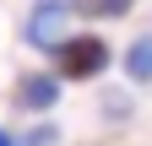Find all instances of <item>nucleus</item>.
<instances>
[{
	"label": "nucleus",
	"mask_w": 152,
	"mask_h": 146,
	"mask_svg": "<svg viewBox=\"0 0 152 146\" xmlns=\"http://www.w3.org/2000/svg\"><path fill=\"white\" fill-rule=\"evenodd\" d=\"M49 54H54V76H60V81H87V76H98V70L109 65V43L98 38V33L60 38Z\"/></svg>",
	"instance_id": "1"
},
{
	"label": "nucleus",
	"mask_w": 152,
	"mask_h": 146,
	"mask_svg": "<svg viewBox=\"0 0 152 146\" xmlns=\"http://www.w3.org/2000/svg\"><path fill=\"white\" fill-rule=\"evenodd\" d=\"M0 146H16V135H11V130H0Z\"/></svg>",
	"instance_id": "7"
},
{
	"label": "nucleus",
	"mask_w": 152,
	"mask_h": 146,
	"mask_svg": "<svg viewBox=\"0 0 152 146\" xmlns=\"http://www.w3.org/2000/svg\"><path fill=\"white\" fill-rule=\"evenodd\" d=\"M125 70H130V81H152V33L130 43V54H125Z\"/></svg>",
	"instance_id": "4"
},
{
	"label": "nucleus",
	"mask_w": 152,
	"mask_h": 146,
	"mask_svg": "<svg viewBox=\"0 0 152 146\" xmlns=\"http://www.w3.org/2000/svg\"><path fill=\"white\" fill-rule=\"evenodd\" d=\"M65 0H38L33 6V16H27V43H38V49H54L65 38Z\"/></svg>",
	"instance_id": "2"
},
{
	"label": "nucleus",
	"mask_w": 152,
	"mask_h": 146,
	"mask_svg": "<svg viewBox=\"0 0 152 146\" xmlns=\"http://www.w3.org/2000/svg\"><path fill=\"white\" fill-rule=\"evenodd\" d=\"M11 98L22 103V108H38V114H44V108L60 103V76H22Z\"/></svg>",
	"instance_id": "3"
},
{
	"label": "nucleus",
	"mask_w": 152,
	"mask_h": 146,
	"mask_svg": "<svg viewBox=\"0 0 152 146\" xmlns=\"http://www.w3.org/2000/svg\"><path fill=\"white\" fill-rule=\"evenodd\" d=\"M71 11H82V16H125L130 11V0H65Z\"/></svg>",
	"instance_id": "5"
},
{
	"label": "nucleus",
	"mask_w": 152,
	"mask_h": 146,
	"mask_svg": "<svg viewBox=\"0 0 152 146\" xmlns=\"http://www.w3.org/2000/svg\"><path fill=\"white\" fill-rule=\"evenodd\" d=\"M49 141H54V130H49V124H38V130H33V141H27V146H49Z\"/></svg>",
	"instance_id": "6"
}]
</instances>
